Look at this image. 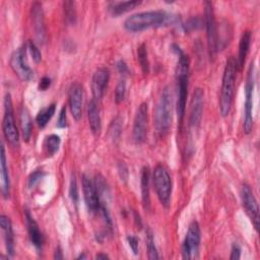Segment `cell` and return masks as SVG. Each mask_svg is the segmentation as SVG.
Returning <instances> with one entry per match:
<instances>
[{
    "label": "cell",
    "mask_w": 260,
    "mask_h": 260,
    "mask_svg": "<svg viewBox=\"0 0 260 260\" xmlns=\"http://www.w3.org/2000/svg\"><path fill=\"white\" fill-rule=\"evenodd\" d=\"M19 123L21 128V134L24 141H28L31 135V119L29 113L25 107H22L19 112Z\"/></svg>",
    "instance_id": "obj_24"
},
{
    "label": "cell",
    "mask_w": 260,
    "mask_h": 260,
    "mask_svg": "<svg viewBox=\"0 0 260 260\" xmlns=\"http://www.w3.org/2000/svg\"><path fill=\"white\" fill-rule=\"evenodd\" d=\"M173 94L169 86L164 87L154 109L153 124L159 137H164L170 130L172 124Z\"/></svg>",
    "instance_id": "obj_3"
},
{
    "label": "cell",
    "mask_w": 260,
    "mask_h": 260,
    "mask_svg": "<svg viewBox=\"0 0 260 260\" xmlns=\"http://www.w3.org/2000/svg\"><path fill=\"white\" fill-rule=\"evenodd\" d=\"M60 143H61V139H60L59 135L51 134V135L47 136L44 141V148H45L46 154L48 156L54 155L58 151Z\"/></svg>",
    "instance_id": "obj_27"
},
{
    "label": "cell",
    "mask_w": 260,
    "mask_h": 260,
    "mask_svg": "<svg viewBox=\"0 0 260 260\" xmlns=\"http://www.w3.org/2000/svg\"><path fill=\"white\" fill-rule=\"evenodd\" d=\"M66 108L63 107L60 111L59 114V118H58V122H57V126L59 128H65L66 127Z\"/></svg>",
    "instance_id": "obj_38"
},
{
    "label": "cell",
    "mask_w": 260,
    "mask_h": 260,
    "mask_svg": "<svg viewBox=\"0 0 260 260\" xmlns=\"http://www.w3.org/2000/svg\"><path fill=\"white\" fill-rule=\"evenodd\" d=\"M137 58H138L140 67L142 69V72L144 74H147L149 72V61H148L147 50H146L145 44H141L137 48Z\"/></svg>",
    "instance_id": "obj_29"
},
{
    "label": "cell",
    "mask_w": 260,
    "mask_h": 260,
    "mask_svg": "<svg viewBox=\"0 0 260 260\" xmlns=\"http://www.w3.org/2000/svg\"><path fill=\"white\" fill-rule=\"evenodd\" d=\"M237 73V62L234 57H230L224 66L222 74V82L219 95V111L222 117L230 114L234 98L235 80Z\"/></svg>",
    "instance_id": "obj_4"
},
{
    "label": "cell",
    "mask_w": 260,
    "mask_h": 260,
    "mask_svg": "<svg viewBox=\"0 0 260 260\" xmlns=\"http://www.w3.org/2000/svg\"><path fill=\"white\" fill-rule=\"evenodd\" d=\"M87 118H88V123H89L91 132L95 136L99 135L102 130V120H101L98 102L93 99L88 103V106H87Z\"/></svg>",
    "instance_id": "obj_21"
},
{
    "label": "cell",
    "mask_w": 260,
    "mask_h": 260,
    "mask_svg": "<svg viewBox=\"0 0 260 260\" xmlns=\"http://www.w3.org/2000/svg\"><path fill=\"white\" fill-rule=\"evenodd\" d=\"M0 226H1V231L3 233V238H4L5 248H6L7 254H8L9 257H12L14 255V252H15L14 235H13L11 220L7 215L2 214L0 216Z\"/></svg>",
    "instance_id": "obj_19"
},
{
    "label": "cell",
    "mask_w": 260,
    "mask_h": 260,
    "mask_svg": "<svg viewBox=\"0 0 260 260\" xmlns=\"http://www.w3.org/2000/svg\"><path fill=\"white\" fill-rule=\"evenodd\" d=\"M54 258L55 259H63V254H62V250L60 247H57L55 252H54Z\"/></svg>",
    "instance_id": "obj_42"
},
{
    "label": "cell",
    "mask_w": 260,
    "mask_h": 260,
    "mask_svg": "<svg viewBox=\"0 0 260 260\" xmlns=\"http://www.w3.org/2000/svg\"><path fill=\"white\" fill-rule=\"evenodd\" d=\"M241 257V248L238 244H234L233 247H232V252H231V259L232 260H237V259H240Z\"/></svg>",
    "instance_id": "obj_39"
},
{
    "label": "cell",
    "mask_w": 260,
    "mask_h": 260,
    "mask_svg": "<svg viewBox=\"0 0 260 260\" xmlns=\"http://www.w3.org/2000/svg\"><path fill=\"white\" fill-rule=\"evenodd\" d=\"M146 247H147V254H148L149 259H158L159 258L156 247H155L153 234L150 230H147V232H146Z\"/></svg>",
    "instance_id": "obj_30"
},
{
    "label": "cell",
    "mask_w": 260,
    "mask_h": 260,
    "mask_svg": "<svg viewBox=\"0 0 260 260\" xmlns=\"http://www.w3.org/2000/svg\"><path fill=\"white\" fill-rule=\"evenodd\" d=\"M69 109L72 117L78 121L82 116L83 106V87L79 82H73L68 92Z\"/></svg>",
    "instance_id": "obj_15"
},
{
    "label": "cell",
    "mask_w": 260,
    "mask_h": 260,
    "mask_svg": "<svg viewBox=\"0 0 260 260\" xmlns=\"http://www.w3.org/2000/svg\"><path fill=\"white\" fill-rule=\"evenodd\" d=\"M30 55H31V58L32 60L36 62V63H39L41 60H42V54H41V51L39 50L38 46L35 44V42L32 41H28L27 45H26Z\"/></svg>",
    "instance_id": "obj_35"
},
{
    "label": "cell",
    "mask_w": 260,
    "mask_h": 260,
    "mask_svg": "<svg viewBox=\"0 0 260 260\" xmlns=\"http://www.w3.org/2000/svg\"><path fill=\"white\" fill-rule=\"evenodd\" d=\"M178 16L165 10H149L134 13L124 21V27L128 31L137 32L152 27L172 25L178 22Z\"/></svg>",
    "instance_id": "obj_1"
},
{
    "label": "cell",
    "mask_w": 260,
    "mask_h": 260,
    "mask_svg": "<svg viewBox=\"0 0 260 260\" xmlns=\"http://www.w3.org/2000/svg\"><path fill=\"white\" fill-rule=\"evenodd\" d=\"M2 132L6 141L13 147L18 146L19 132L15 123L14 111L10 93H6L4 98V115L2 120Z\"/></svg>",
    "instance_id": "obj_6"
},
{
    "label": "cell",
    "mask_w": 260,
    "mask_h": 260,
    "mask_svg": "<svg viewBox=\"0 0 260 260\" xmlns=\"http://www.w3.org/2000/svg\"><path fill=\"white\" fill-rule=\"evenodd\" d=\"M44 176H45V173L43 171L37 170V171L32 172L28 176V178H27V186H28V188H34L43 179Z\"/></svg>",
    "instance_id": "obj_34"
},
{
    "label": "cell",
    "mask_w": 260,
    "mask_h": 260,
    "mask_svg": "<svg viewBox=\"0 0 260 260\" xmlns=\"http://www.w3.org/2000/svg\"><path fill=\"white\" fill-rule=\"evenodd\" d=\"M31 21L36 31L38 42L40 44H43L46 40V27H45L43 7H42V4L39 2H35L31 5Z\"/></svg>",
    "instance_id": "obj_18"
},
{
    "label": "cell",
    "mask_w": 260,
    "mask_h": 260,
    "mask_svg": "<svg viewBox=\"0 0 260 260\" xmlns=\"http://www.w3.org/2000/svg\"><path fill=\"white\" fill-rule=\"evenodd\" d=\"M109 256L107 254H103V253H100V254H96L95 255V259H108Z\"/></svg>",
    "instance_id": "obj_43"
},
{
    "label": "cell",
    "mask_w": 260,
    "mask_h": 260,
    "mask_svg": "<svg viewBox=\"0 0 260 260\" xmlns=\"http://www.w3.org/2000/svg\"><path fill=\"white\" fill-rule=\"evenodd\" d=\"M55 111H56V105L51 104L48 107L42 109L38 113V115L36 117V122L38 123L40 128H44L48 124V122L51 120V118L55 114Z\"/></svg>",
    "instance_id": "obj_26"
},
{
    "label": "cell",
    "mask_w": 260,
    "mask_h": 260,
    "mask_svg": "<svg viewBox=\"0 0 260 260\" xmlns=\"http://www.w3.org/2000/svg\"><path fill=\"white\" fill-rule=\"evenodd\" d=\"M69 196L71 198V201L73 202L74 205L78 204V187H77V181H76V176L75 174L72 173L71 179H70V185H69Z\"/></svg>",
    "instance_id": "obj_31"
},
{
    "label": "cell",
    "mask_w": 260,
    "mask_h": 260,
    "mask_svg": "<svg viewBox=\"0 0 260 260\" xmlns=\"http://www.w3.org/2000/svg\"><path fill=\"white\" fill-rule=\"evenodd\" d=\"M200 240L201 232L199 223L196 220H193L188 226V231L182 245V255L184 259H194L198 257Z\"/></svg>",
    "instance_id": "obj_9"
},
{
    "label": "cell",
    "mask_w": 260,
    "mask_h": 260,
    "mask_svg": "<svg viewBox=\"0 0 260 260\" xmlns=\"http://www.w3.org/2000/svg\"><path fill=\"white\" fill-rule=\"evenodd\" d=\"M24 218H25V224L27 228L28 237H29L31 244L38 251L42 250L43 246H44V242H45L44 236L39 228V224L37 223V221L35 220V218L32 217V215L30 214V212L27 209L24 210Z\"/></svg>",
    "instance_id": "obj_17"
},
{
    "label": "cell",
    "mask_w": 260,
    "mask_h": 260,
    "mask_svg": "<svg viewBox=\"0 0 260 260\" xmlns=\"http://www.w3.org/2000/svg\"><path fill=\"white\" fill-rule=\"evenodd\" d=\"M253 90H254V64L251 63L248 69L247 81L245 86V104H244V123L245 133H250L253 128Z\"/></svg>",
    "instance_id": "obj_7"
},
{
    "label": "cell",
    "mask_w": 260,
    "mask_h": 260,
    "mask_svg": "<svg viewBox=\"0 0 260 260\" xmlns=\"http://www.w3.org/2000/svg\"><path fill=\"white\" fill-rule=\"evenodd\" d=\"M110 80V71L106 67L98 68L91 78V91L93 100L96 102L101 101L104 96V93L108 87Z\"/></svg>",
    "instance_id": "obj_16"
},
{
    "label": "cell",
    "mask_w": 260,
    "mask_h": 260,
    "mask_svg": "<svg viewBox=\"0 0 260 260\" xmlns=\"http://www.w3.org/2000/svg\"><path fill=\"white\" fill-rule=\"evenodd\" d=\"M204 105V92L202 88L197 87L192 94L190 102V114H189V126L191 129H197L203 113Z\"/></svg>",
    "instance_id": "obj_13"
},
{
    "label": "cell",
    "mask_w": 260,
    "mask_h": 260,
    "mask_svg": "<svg viewBox=\"0 0 260 260\" xmlns=\"http://www.w3.org/2000/svg\"><path fill=\"white\" fill-rule=\"evenodd\" d=\"M204 23L206 28L207 37V47L210 60H213L218 52L217 47V25L214 17V11L212 3L209 1L205 2V12H204Z\"/></svg>",
    "instance_id": "obj_8"
},
{
    "label": "cell",
    "mask_w": 260,
    "mask_h": 260,
    "mask_svg": "<svg viewBox=\"0 0 260 260\" xmlns=\"http://www.w3.org/2000/svg\"><path fill=\"white\" fill-rule=\"evenodd\" d=\"M64 8V17L65 21L72 25L76 22V9H75V2L73 1H64L63 2Z\"/></svg>",
    "instance_id": "obj_28"
},
{
    "label": "cell",
    "mask_w": 260,
    "mask_h": 260,
    "mask_svg": "<svg viewBox=\"0 0 260 260\" xmlns=\"http://www.w3.org/2000/svg\"><path fill=\"white\" fill-rule=\"evenodd\" d=\"M127 242L129 244V247L130 249L132 250V252L137 255L138 253V240L135 236H128L127 237Z\"/></svg>",
    "instance_id": "obj_37"
},
{
    "label": "cell",
    "mask_w": 260,
    "mask_h": 260,
    "mask_svg": "<svg viewBox=\"0 0 260 260\" xmlns=\"http://www.w3.org/2000/svg\"><path fill=\"white\" fill-rule=\"evenodd\" d=\"M152 182L160 204L169 208L172 196V179L168 170L162 165H157L152 174Z\"/></svg>",
    "instance_id": "obj_5"
},
{
    "label": "cell",
    "mask_w": 260,
    "mask_h": 260,
    "mask_svg": "<svg viewBox=\"0 0 260 260\" xmlns=\"http://www.w3.org/2000/svg\"><path fill=\"white\" fill-rule=\"evenodd\" d=\"M84 258H86V256H85L84 254H82V255L80 254V255L77 257V259H84Z\"/></svg>",
    "instance_id": "obj_44"
},
{
    "label": "cell",
    "mask_w": 260,
    "mask_h": 260,
    "mask_svg": "<svg viewBox=\"0 0 260 260\" xmlns=\"http://www.w3.org/2000/svg\"><path fill=\"white\" fill-rule=\"evenodd\" d=\"M26 46L15 50L10 57V67L17 77L22 81H29L34 77V71L26 61Z\"/></svg>",
    "instance_id": "obj_10"
},
{
    "label": "cell",
    "mask_w": 260,
    "mask_h": 260,
    "mask_svg": "<svg viewBox=\"0 0 260 260\" xmlns=\"http://www.w3.org/2000/svg\"><path fill=\"white\" fill-rule=\"evenodd\" d=\"M0 185H1V193L4 198H8L10 195V179L8 167L6 164V155H5V147L3 143L1 144V154H0Z\"/></svg>",
    "instance_id": "obj_20"
},
{
    "label": "cell",
    "mask_w": 260,
    "mask_h": 260,
    "mask_svg": "<svg viewBox=\"0 0 260 260\" xmlns=\"http://www.w3.org/2000/svg\"><path fill=\"white\" fill-rule=\"evenodd\" d=\"M149 179H150L149 168L143 167L142 173H141V197H142V204L145 210H148L150 206Z\"/></svg>",
    "instance_id": "obj_23"
},
{
    "label": "cell",
    "mask_w": 260,
    "mask_h": 260,
    "mask_svg": "<svg viewBox=\"0 0 260 260\" xmlns=\"http://www.w3.org/2000/svg\"><path fill=\"white\" fill-rule=\"evenodd\" d=\"M147 122H148V107L146 103L140 104L138 107L133 123L132 137L133 140L140 144L143 143L147 135Z\"/></svg>",
    "instance_id": "obj_12"
},
{
    "label": "cell",
    "mask_w": 260,
    "mask_h": 260,
    "mask_svg": "<svg viewBox=\"0 0 260 260\" xmlns=\"http://www.w3.org/2000/svg\"><path fill=\"white\" fill-rule=\"evenodd\" d=\"M122 119L120 117H116L113 122L111 123V126L109 128V132L111 134V137L113 139H118L120 134H121V131H122Z\"/></svg>",
    "instance_id": "obj_32"
},
{
    "label": "cell",
    "mask_w": 260,
    "mask_h": 260,
    "mask_svg": "<svg viewBox=\"0 0 260 260\" xmlns=\"http://www.w3.org/2000/svg\"><path fill=\"white\" fill-rule=\"evenodd\" d=\"M141 4V1L132 0V1H120V2H114L109 6V10L112 12L113 15H120L123 14L134 7Z\"/></svg>",
    "instance_id": "obj_25"
},
{
    "label": "cell",
    "mask_w": 260,
    "mask_h": 260,
    "mask_svg": "<svg viewBox=\"0 0 260 260\" xmlns=\"http://www.w3.org/2000/svg\"><path fill=\"white\" fill-rule=\"evenodd\" d=\"M117 69L122 74H126L128 72V66L123 60H119L117 62Z\"/></svg>",
    "instance_id": "obj_41"
},
{
    "label": "cell",
    "mask_w": 260,
    "mask_h": 260,
    "mask_svg": "<svg viewBox=\"0 0 260 260\" xmlns=\"http://www.w3.org/2000/svg\"><path fill=\"white\" fill-rule=\"evenodd\" d=\"M241 200H242V204L243 207L246 211V213L248 214V216L250 217L254 228L256 231H258L259 228V206L257 203V200L254 196V193L251 189V187L244 183L241 186Z\"/></svg>",
    "instance_id": "obj_11"
},
{
    "label": "cell",
    "mask_w": 260,
    "mask_h": 260,
    "mask_svg": "<svg viewBox=\"0 0 260 260\" xmlns=\"http://www.w3.org/2000/svg\"><path fill=\"white\" fill-rule=\"evenodd\" d=\"M202 24H203V20H202L200 17H198V16L192 17V18H190V19L186 22V24H184V29H185L186 31H190V30L197 29V28L201 27Z\"/></svg>",
    "instance_id": "obj_36"
},
{
    "label": "cell",
    "mask_w": 260,
    "mask_h": 260,
    "mask_svg": "<svg viewBox=\"0 0 260 260\" xmlns=\"http://www.w3.org/2000/svg\"><path fill=\"white\" fill-rule=\"evenodd\" d=\"M250 44H251V31L250 30H245L240 39L239 43V53H238V58L236 60L237 62V68L240 70L243 68V65L246 61V57L249 53L250 49Z\"/></svg>",
    "instance_id": "obj_22"
},
{
    "label": "cell",
    "mask_w": 260,
    "mask_h": 260,
    "mask_svg": "<svg viewBox=\"0 0 260 260\" xmlns=\"http://www.w3.org/2000/svg\"><path fill=\"white\" fill-rule=\"evenodd\" d=\"M81 184H82L84 201L88 210L90 212L99 211L101 206V199H100V195L94 182H92L88 176L83 174L81 177Z\"/></svg>",
    "instance_id": "obj_14"
},
{
    "label": "cell",
    "mask_w": 260,
    "mask_h": 260,
    "mask_svg": "<svg viewBox=\"0 0 260 260\" xmlns=\"http://www.w3.org/2000/svg\"><path fill=\"white\" fill-rule=\"evenodd\" d=\"M51 85V78L48 76H44L39 83V89L40 90H46Z\"/></svg>",
    "instance_id": "obj_40"
},
{
    "label": "cell",
    "mask_w": 260,
    "mask_h": 260,
    "mask_svg": "<svg viewBox=\"0 0 260 260\" xmlns=\"http://www.w3.org/2000/svg\"><path fill=\"white\" fill-rule=\"evenodd\" d=\"M172 50L178 55V63L176 67V79H177V104L176 111L179 123L182 124L185 110H186V99L188 93L189 83V70L190 61L188 56L183 50L176 44L172 45Z\"/></svg>",
    "instance_id": "obj_2"
},
{
    "label": "cell",
    "mask_w": 260,
    "mask_h": 260,
    "mask_svg": "<svg viewBox=\"0 0 260 260\" xmlns=\"http://www.w3.org/2000/svg\"><path fill=\"white\" fill-rule=\"evenodd\" d=\"M125 94H126V82L125 80H120L116 85L115 93H114V99L116 104L123 102V100L125 99Z\"/></svg>",
    "instance_id": "obj_33"
}]
</instances>
